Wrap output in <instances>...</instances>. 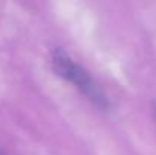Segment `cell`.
Masks as SVG:
<instances>
[{
	"label": "cell",
	"instance_id": "cell-1",
	"mask_svg": "<svg viewBox=\"0 0 156 155\" xmlns=\"http://www.w3.org/2000/svg\"><path fill=\"white\" fill-rule=\"evenodd\" d=\"M52 65L53 70L64 78L67 82H71L90 102L96 105L100 109L109 108V101L100 88V85L94 81L90 72L77 64L71 56H68L62 49H55L52 53Z\"/></svg>",
	"mask_w": 156,
	"mask_h": 155
},
{
	"label": "cell",
	"instance_id": "cell-2",
	"mask_svg": "<svg viewBox=\"0 0 156 155\" xmlns=\"http://www.w3.org/2000/svg\"><path fill=\"white\" fill-rule=\"evenodd\" d=\"M152 109H153V116H155V119H156V102L152 105Z\"/></svg>",
	"mask_w": 156,
	"mask_h": 155
},
{
	"label": "cell",
	"instance_id": "cell-3",
	"mask_svg": "<svg viewBox=\"0 0 156 155\" xmlns=\"http://www.w3.org/2000/svg\"><path fill=\"white\" fill-rule=\"evenodd\" d=\"M0 155H5V154H3V152H2V151H0Z\"/></svg>",
	"mask_w": 156,
	"mask_h": 155
}]
</instances>
